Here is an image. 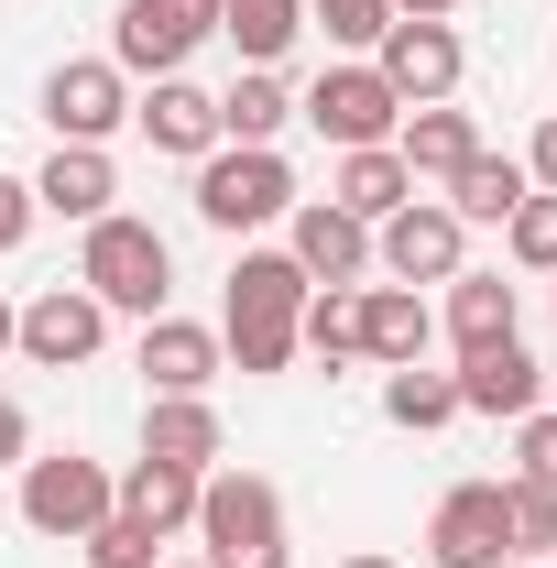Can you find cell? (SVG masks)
Segmentation results:
<instances>
[{
	"label": "cell",
	"instance_id": "6da1fadb",
	"mask_svg": "<svg viewBox=\"0 0 557 568\" xmlns=\"http://www.w3.org/2000/svg\"><path fill=\"white\" fill-rule=\"evenodd\" d=\"M306 295H317V284L295 274V252H241V263H230V306H219V351H230V372L274 383L284 361H295Z\"/></svg>",
	"mask_w": 557,
	"mask_h": 568
},
{
	"label": "cell",
	"instance_id": "7a4b0ae2",
	"mask_svg": "<svg viewBox=\"0 0 557 568\" xmlns=\"http://www.w3.org/2000/svg\"><path fill=\"white\" fill-rule=\"evenodd\" d=\"M77 284L110 306V317H164V295H175V252H164V230L153 219H88V252H77Z\"/></svg>",
	"mask_w": 557,
	"mask_h": 568
},
{
	"label": "cell",
	"instance_id": "3957f363",
	"mask_svg": "<svg viewBox=\"0 0 557 568\" xmlns=\"http://www.w3.org/2000/svg\"><path fill=\"white\" fill-rule=\"evenodd\" d=\"M198 547H209V568H295V547H284V493L263 470H209L198 481Z\"/></svg>",
	"mask_w": 557,
	"mask_h": 568
},
{
	"label": "cell",
	"instance_id": "277c9868",
	"mask_svg": "<svg viewBox=\"0 0 557 568\" xmlns=\"http://www.w3.org/2000/svg\"><path fill=\"white\" fill-rule=\"evenodd\" d=\"M284 209H295V164H284L274 142H219L209 164H198V219L209 230H263Z\"/></svg>",
	"mask_w": 557,
	"mask_h": 568
},
{
	"label": "cell",
	"instance_id": "5b68a950",
	"mask_svg": "<svg viewBox=\"0 0 557 568\" xmlns=\"http://www.w3.org/2000/svg\"><path fill=\"white\" fill-rule=\"evenodd\" d=\"M110 503H121V481H110L99 459H77V448L22 459V525H33V536H55V547H88V536L110 525Z\"/></svg>",
	"mask_w": 557,
	"mask_h": 568
},
{
	"label": "cell",
	"instance_id": "8992f818",
	"mask_svg": "<svg viewBox=\"0 0 557 568\" xmlns=\"http://www.w3.org/2000/svg\"><path fill=\"white\" fill-rule=\"evenodd\" d=\"M219 33V0H121L110 22V67L121 77H186V55Z\"/></svg>",
	"mask_w": 557,
	"mask_h": 568
},
{
	"label": "cell",
	"instance_id": "52a82bcc",
	"mask_svg": "<svg viewBox=\"0 0 557 568\" xmlns=\"http://www.w3.org/2000/svg\"><path fill=\"white\" fill-rule=\"evenodd\" d=\"M295 121H317L340 153H361V142H394V132H405V99L383 88V67H372V55H340V67L295 99Z\"/></svg>",
	"mask_w": 557,
	"mask_h": 568
},
{
	"label": "cell",
	"instance_id": "ba28073f",
	"mask_svg": "<svg viewBox=\"0 0 557 568\" xmlns=\"http://www.w3.org/2000/svg\"><path fill=\"white\" fill-rule=\"evenodd\" d=\"M372 67H383V88H394L405 110H437V99H459L470 44H459V22H394V33L372 44Z\"/></svg>",
	"mask_w": 557,
	"mask_h": 568
},
{
	"label": "cell",
	"instance_id": "9c48e42d",
	"mask_svg": "<svg viewBox=\"0 0 557 568\" xmlns=\"http://www.w3.org/2000/svg\"><path fill=\"white\" fill-rule=\"evenodd\" d=\"M99 339H110V306L88 284H44L22 306V328H11V351L33 361V372H77V361H99Z\"/></svg>",
	"mask_w": 557,
	"mask_h": 568
},
{
	"label": "cell",
	"instance_id": "30bf717a",
	"mask_svg": "<svg viewBox=\"0 0 557 568\" xmlns=\"http://www.w3.org/2000/svg\"><path fill=\"white\" fill-rule=\"evenodd\" d=\"M132 121V77L110 67V55H67V67L44 77V132L55 142H110Z\"/></svg>",
	"mask_w": 557,
	"mask_h": 568
},
{
	"label": "cell",
	"instance_id": "8fae6325",
	"mask_svg": "<svg viewBox=\"0 0 557 568\" xmlns=\"http://www.w3.org/2000/svg\"><path fill=\"white\" fill-rule=\"evenodd\" d=\"M459 241H470V230L437 209V197H405V209L372 230V263H383L394 284H448L459 274Z\"/></svg>",
	"mask_w": 557,
	"mask_h": 568
},
{
	"label": "cell",
	"instance_id": "7c38bea8",
	"mask_svg": "<svg viewBox=\"0 0 557 568\" xmlns=\"http://www.w3.org/2000/svg\"><path fill=\"white\" fill-rule=\"evenodd\" d=\"M459 416H536L547 405V372L525 361V339H482V351H459Z\"/></svg>",
	"mask_w": 557,
	"mask_h": 568
},
{
	"label": "cell",
	"instance_id": "4fadbf2b",
	"mask_svg": "<svg viewBox=\"0 0 557 568\" xmlns=\"http://www.w3.org/2000/svg\"><path fill=\"white\" fill-rule=\"evenodd\" d=\"M284 219H295V241H284V252H295V274H306V284H361V274H372V230H361L350 209L295 197Z\"/></svg>",
	"mask_w": 557,
	"mask_h": 568
},
{
	"label": "cell",
	"instance_id": "5bb4252c",
	"mask_svg": "<svg viewBox=\"0 0 557 568\" xmlns=\"http://www.w3.org/2000/svg\"><path fill=\"white\" fill-rule=\"evenodd\" d=\"M426 558L437 568H492L503 558V481H459L426 514Z\"/></svg>",
	"mask_w": 557,
	"mask_h": 568
},
{
	"label": "cell",
	"instance_id": "9a60e30c",
	"mask_svg": "<svg viewBox=\"0 0 557 568\" xmlns=\"http://www.w3.org/2000/svg\"><path fill=\"white\" fill-rule=\"evenodd\" d=\"M142 459H164V470H198V481H209L219 459H230L219 405H209V394H153V405H142Z\"/></svg>",
	"mask_w": 557,
	"mask_h": 568
},
{
	"label": "cell",
	"instance_id": "2e32d148",
	"mask_svg": "<svg viewBox=\"0 0 557 568\" xmlns=\"http://www.w3.org/2000/svg\"><path fill=\"white\" fill-rule=\"evenodd\" d=\"M132 121H142L153 153H186V164H209V153H219V99L198 88V77H153V88L132 99Z\"/></svg>",
	"mask_w": 557,
	"mask_h": 568
},
{
	"label": "cell",
	"instance_id": "e0dca14e",
	"mask_svg": "<svg viewBox=\"0 0 557 568\" xmlns=\"http://www.w3.org/2000/svg\"><path fill=\"white\" fill-rule=\"evenodd\" d=\"M219 372H230L219 328H198V317H142V383L153 394H209Z\"/></svg>",
	"mask_w": 557,
	"mask_h": 568
},
{
	"label": "cell",
	"instance_id": "ac0fdd59",
	"mask_svg": "<svg viewBox=\"0 0 557 568\" xmlns=\"http://www.w3.org/2000/svg\"><path fill=\"white\" fill-rule=\"evenodd\" d=\"M426 339H437V306L416 284H361V361L405 372V361H426Z\"/></svg>",
	"mask_w": 557,
	"mask_h": 568
},
{
	"label": "cell",
	"instance_id": "d6986e66",
	"mask_svg": "<svg viewBox=\"0 0 557 568\" xmlns=\"http://www.w3.org/2000/svg\"><path fill=\"white\" fill-rule=\"evenodd\" d=\"M525 197H536V175H525V153H470V164H459V175H448V197H437V209L459 219V230H503V219L525 209Z\"/></svg>",
	"mask_w": 557,
	"mask_h": 568
},
{
	"label": "cell",
	"instance_id": "ffe728a7",
	"mask_svg": "<svg viewBox=\"0 0 557 568\" xmlns=\"http://www.w3.org/2000/svg\"><path fill=\"white\" fill-rule=\"evenodd\" d=\"M405 197H416V175H405L394 142H361V153H340V175H328V209H350L361 230H383Z\"/></svg>",
	"mask_w": 557,
	"mask_h": 568
},
{
	"label": "cell",
	"instance_id": "44dd1931",
	"mask_svg": "<svg viewBox=\"0 0 557 568\" xmlns=\"http://www.w3.org/2000/svg\"><path fill=\"white\" fill-rule=\"evenodd\" d=\"M110 197H121L110 142H55V164L33 175V209H55V219H110Z\"/></svg>",
	"mask_w": 557,
	"mask_h": 568
},
{
	"label": "cell",
	"instance_id": "7402d4cb",
	"mask_svg": "<svg viewBox=\"0 0 557 568\" xmlns=\"http://www.w3.org/2000/svg\"><path fill=\"white\" fill-rule=\"evenodd\" d=\"M394 153H405V175H416V186H448V175L482 153V132H470V110H448V99H437V110H405Z\"/></svg>",
	"mask_w": 557,
	"mask_h": 568
},
{
	"label": "cell",
	"instance_id": "603a6c76",
	"mask_svg": "<svg viewBox=\"0 0 557 568\" xmlns=\"http://www.w3.org/2000/svg\"><path fill=\"white\" fill-rule=\"evenodd\" d=\"M514 317H525V295H514L503 274H470V263L448 274V339H459V351H482V339H514Z\"/></svg>",
	"mask_w": 557,
	"mask_h": 568
},
{
	"label": "cell",
	"instance_id": "cb8c5ba5",
	"mask_svg": "<svg viewBox=\"0 0 557 568\" xmlns=\"http://www.w3.org/2000/svg\"><path fill=\"white\" fill-rule=\"evenodd\" d=\"M219 33L241 44V67H284L306 33V0H219Z\"/></svg>",
	"mask_w": 557,
	"mask_h": 568
},
{
	"label": "cell",
	"instance_id": "d4e9b609",
	"mask_svg": "<svg viewBox=\"0 0 557 568\" xmlns=\"http://www.w3.org/2000/svg\"><path fill=\"white\" fill-rule=\"evenodd\" d=\"M284 121H295V88H284L274 67H241V77H230V99H219V142H274Z\"/></svg>",
	"mask_w": 557,
	"mask_h": 568
},
{
	"label": "cell",
	"instance_id": "484cf974",
	"mask_svg": "<svg viewBox=\"0 0 557 568\" xmlns=\"http://www.w3.org/2000/svg\"><path fill=\"white\" fill-rule=\"evenodd\" d=\"M295 351H317L328 372H340V361H361V284H317V295H306Z\"/></svg>",
	"mask_w": 557,
	"mask_h": 568
},
{
	"label": "cell",
	"instance_id": "4316f807",
	"mask_svg": "<svg viewBox=\"0 0 557 568\" xmlns=\"http://www.w3.org/2000/svg\"><path fill=\"white\" fill-rule=\"evenodd\" d=\"M121 514H142L153 536L198 525V470H164V459H132V481H121Z\"/></svg>",
	"mask_w": 557,
	"mask_h": 568
},
{
	"label": "cell",
	"instance_id": "83f0119b",
	"mask_svg": "<svg viewBox=\"0 0 557 568\" xmlns=\"http://www.w3.org/2000/svg\"><path fill=\"white\" fill-rule=\"evenodd\" d=\"M503 558H557V493L547 481H503Z\"/></svg>",
	"mask_w": 557,
	"mask_h": 568
},
{
	"label": "cell",
	"instance_id": "f1b7e54d",
	"mask_svg": "<svg viewBox=\"0 0 557 568\" xmlns=\"http://www.w3.org/2000/svg\"><path fill=\"white\" fill-rule=\"evenodd\" d=\"M383 416L426 437V426L459 416V383H448V372H426V361H405V372H383Z\"/></svg>",
	"mask_w": 557,
	"mask_h": 568
},
{
	"label": "cell",
	"instance_id": "f546056e",
	"mask_svg": "<svg viewBox=\"0 0 557 568\" xmlns=\"http://www.w3.org/2000/svg\"><path fill=\"white\" fill-rule=\"evenodd\" d=\"M306 33H328L340 55H372L394 33V0H306Z\"/></svg>",
	"mask_w": 557,
	"mask_h": 568
},
{
	"label": "cell",
	"instance_id": "4dcf8cb0",
	"mask_svg": "<svg viewBox=\"0 0 557 568\" xmlns=\"http://www.w3.org/2000/svg\"><path fill=\"white\" fill-rule=\"evenodd\" d=\"M503 252H514L525 274H557V197H547V186H536L525 209L503 219Z\"/></svg>",
	"mask_w": 557,
	"mask_h": 568
},
{
	"label": "cell",
	"instance_id": "1f68e13d",
	"mask_svg": "<svg viewBox=\"0 0 557 568\" xmlns=\"http://www.w3.org/2000/svg\"><path fill=\"white\" fill-rule=\"evenodd\" d=\"M88 568H164V536H153L142 514H121V503H110V525L88 536Z\"/></svg>",
	"mask_w": 557,
	"mask_h": 568
},
{
	"label": "cell",
	"instance_id": "d6a6232c",
	"mask_svg": "<svg viewBox=\"0 0 557 568\" xmlns=\"http://www.w3.org/2000/svg\"><path fill=\"white\" fill-rule=\"evenodd\" d=\"M514 459H525V481H547V493H557V405L514 416Z\"/></svg>",
	"mask_w": 557,
	"mask_h": 568
},
{
	"label": "cell",
	"instance_id": "836d02e7",
	"mask_svg": "<svg viewBox=\"0 0 557 568\" xmlns=\"http://www.w3.org/2000/svg\"><path fill=\"white\" fill-rule=\"evenodd\" d=\"M33 186H22V175H0V252H22V241H33Z\"/></svg>",
	"mask_w": 557,
	"mask_h": 568
},
{
	"label": "cell",
	"instance_id": "e575fe53",
	"mask_svg": "<svg viewBox=\"0 0 557 568\" xmlns=\"http://www.w3.org/2000/svg\"><path fill=\"white\" fill-rule=\"evenodd\" d=\"M11 459H33V416H22V394H0V470Z\"/></svg>",
	"mask_w": 557,
	"mask_h": 568
},
{
	"label": "cell",
	"instance_id": "d590c367",
	"mask_svg": "<svg viewBox=\"0 0 557 568\" xmlns=\"http://www.w3.org/2000/svg\"><path fill=\"white\" fill-rule=\"evenodd\" d=\"M525 175H536V186H547V197H557V110H547V121H536V142H525Z\"/></svg>",
	"mask_w": 557,
	"mask_h": 568
},
{
	"label": "cell",
	"instance_id": "8d00e7d4",
	"mask_svg": "<svg viewBox=\"0 0 557 568\" xmlns=\"http://www.w3.org/2000/svg\"><path fill=\"white\" fill-rule=\"evenodd\" d=\"M459 0H394V22H448Z\"/></svg>",
	"mask_w": 557,
	"mask_h": 568
},
{
	"label": "cell",
	"instance_id": "74e56055",
	"mask_svg": "<svg viewBox=\"0 0 557 568\" xmlns=\"http://www.w3.org/2000/svg\"><path fill=\"white\" fill-rule=\"evenodd\" d=\"M11 328H22V306H11V295H0V361H11Z\"/></svg>",
	"mask_w": 557,
	"mask_h": 568
},
{
	"label": "cell",
	"instance_id": "f35d334b",
	"mask_svg": "<svg viewBox=\"0 0 557 568\" xmlns=\"http://www.w3.org/2000/svg\"><path fill=\"white\" fill-rule=\"evenodd\" d=\"M340 568H405V558H372V547H361V558H340Z\"/></svg>",
	"mask_w": 557,
	"mask_h": 568
},
{
	"label": "cell",
	"instance_id": "ab89813d",
	"mask_svg": "<svg viewBox=\"0 0 557 568\" xmlns=\"http://www.w3.org/2000/svg\"><path fill=\"white\" fill-rule=\"evenodd\" d=\"M492 568H547V558H492Z\"/></svg>",
	"mask_w": 557,
	"mask_h": 568
},
{
	"label": "cell",
	"instance_id": "60d3db41",
	"mask_svg": "<svg viewBox=\"0 0 557 568\" xmlns=\"http://www.w3.org/2000/svg\"><path fill=\"white\" fill-rule=\"evenodd\" d=\"M164 568H209V558H164Z\"/></svg>",
	"mask_w": 557,
	"mask_h": 568
},
{
	"label": "cell",
	"instance_id": "b9f144b4",
	"mask_svg": "<svg viewBox=\"0 0 557 568\" xmlns=\"http://www.w3.org/2000/svg\"><path fill=\"white\" fill-rule=\"evenodd\" d=\"M0 11H11V0H0Z\"/></svg>",
	"mask_w": 557,
	"mask_h": 568
}]
</instances>
